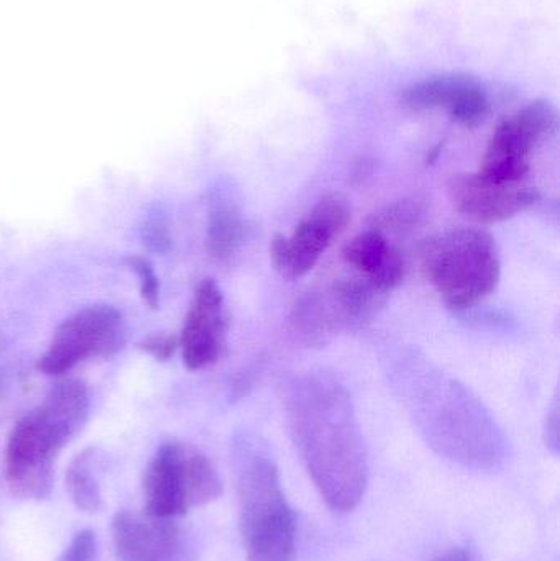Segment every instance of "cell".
I'll return each mask as SVG.
<instances>
[{
  "mask_svg": "<svg viewBox=\"0 0 560 561\" xmlns=\"http://www.w3.org/2000/svg\"><path fill=\"white\" fill-rule=\"evenodd\" d=\"M98 552V540L91 530H81L72 537L58 561H94Z\"/></svg>",
  "mask_w": 560,
  "mask_h": 561,
  "instance_id": "cell-19",
  "label": "cell"
},
{
  "mask_svg": "<svg viewBox=\"0 0 560 561\" xmlns=\"http://www.w3.org/2000/svg\"><path fill=\"white\" fill-rule=\"evenodd\" d=\"M128 266L140 278L141 294H144L145 300L150 306H157L158 297H160V294H158L160 293V283H158L157 275H155L150 263L145 259H140V256H130L128 259Z\"/></svg>",
  "mask_w": 560,
  "mask_h": 561,
  "instance_id": "cell-20",
  "label": "cell"
},
{
  "mask_svg": "<svg viewBox=\"0 0 560 561\" xmlns=\"http://www.w3.org/2000/svg\"><path fill=\"white\" fill-rule=\"evenodd\" d=\"M245 240V220L233 201L219 197L210 207L207 247L210 255L229 260Z\"/></svg>",
  "mask_w": 560,
  "mask_h": 561,
  "instance_id": "cell-15",
  "label": "cell"
},
{
  "mask_svg": "<svg viewBox=\"0 0 560 561\" xmlns=\"http://www.w3.org/2000/svg\"><path fill=\"white\" fill-rule=\"evenodd\" d=\"M144 348L158 359H168L180 348V336L151 335L144 342Z\"/></svg>",
  "mask_w": 560,
  "mask_h": 561,
  "instance_id": "cell-21",
  "label": "cell"
},
{
  "mask_svg": "<svg viewBox=\"0 0 560 561\" xmlns=\"http://www.w3.org/2000/svg\"><path fill=\"white\" fill-rule=\"evenodd\" d=\"M447 194L457 213L479 224L505 222L539 199V191L526 181L496 183L480 171L454 174Z\"/></svg>",
  "mask_w": 560,
  "mask_h": 561,
  "instance_id": "cell-12",
  "label": "cell"
},
{
  "mask_svg": "<svg viewBox=\"0 0 560 561\" xmlns=\"http://www.w3.org/2000/svg\"><path fill=\"white\" fill-rule=\"evenodd\" d=\"M398 255H400V252L387 242L384 233L374 229L358 233L342 249L344 262L361 272L362 276H367V278L377 276Z\"/></svg>",
  "mask_w": 560,
  "mask_h": 561,
  "instance_id": "cell-16",
  "label": "cell"
},
{
  "mask_svg": "<svg viewBox=\"0 0 560 561\" xmlns=\"http://www.w3.org/2000/svg\"><path fill=\"white\" fill-rule=\"evenodd\" d=\"M421 272L446 306L469 309L489 297L502 278L495 239L485 230L450 229L424 240Z\"/></svg>",
  "mask_w": 560,
  "mask_h": 561,
  "instance_id": "cell-5",
  "label": "cell"
},
{
  "mask_svg": "<svg viewBox=\"0 0 560 561\" xmlns=\"http://www.w3.org/2000/svg\"><path fill=\"white\" fill-rule=\"evenodd\" d=\"M352 219L347 197L339 193L322 197L292 237L276 233L270 243V262L273 270L286 280L308 275L318 265L332 240L344 232Z\"/></svg>",
  "mask_w": 560,
  "mask_h": 561,
  "instance_id": "cell-8",
  "label": "cell"
},
{
  "mask_svg": "<svg viewBox=\"0 0 560 561\" xmlns=\"http://www.w3.org/2000/svg\"><path fill=\"white\" fill-rule=\"evenodd\" d=\"M404 101L414 111L444 108L462 125H477L489 114V98L472 79L459 76L427 79L411 88Z\"/></svg>",
  "mask_w": 560,
  "mask_h": 561,
  "instance_id": "cell-14",
  "label": "cell"
},
{
  "mask_svg": "<svg viewBox=\"0 0 560 561\" xmlns=\"http://www.w3.org/2000/svg\"><path fill=\"white\" fill-rule=\"evenodd\" d=\"M89 408L88 386L65 379L16 422L5 448L7 483L15 496L43 500L52 493L56 458L84 427Z\"/></svg>",
  "mask_w": 560,
  "mask_h": 561,
  "instance_id": "cell-3",
  "label": "cell"
},
{
  "mask_svg": "<svg viewBox=\"0 0 560 561\" xmlns=\"http://www.w3.org/2000/svg\"><path fill=\"white\" fill-rule=\"evenodd\" d=\"M398 379L410 382H400V389L427 440L441 454L476 468H493L503 460L505 442L496 422L466 386L414 356L401 363Z\"/></svg>",
  "mask_w": 560,
  "mask_h": 561,
  "instance_id": "cell-2",
  "label": "cell"
},
{
  "mask_svg": "<svg viewBox=\"0 0 560 561\" xmlns=\"http://www.w3.org/2000/svg\"><path fill=\"white\" fill-rule=\"evenodd\" d=\"M434 561H477V557L473 550L459 547V549L449 550V552L444 553V556Z\"/></svg>",
  "mask_w": 560,
  "mask_h": 561,
  "instance_id": "cell-22",
  "label": "cell"
},
{
  "mask_svg": "<svg viewBox=\"0 0 560 561\" xmlns=\"http://www.w3.org/2000/svg\"><path fill=\"white\" fill-rule=\"evenodd\" d=\"M121 320V312L107 304L82 307L55 330L39 369L58 376L92 356L107 355L117 348Z\"/></svg>",
  "mask_w": 560,
  "mask_h": 561,
  "instance_id": "cell-10",
  "label": "cell"
},
{
  "mask_svg": "<svg viewBox=\"0 0 560 561\" xmlns=\"http://www.w3.org/2000/svg\"><path fill=\"white\" fill-rule=\"evenodd\" d=\"M112 542L121 561H196V543L176 519L122 511L112 520Z\"/></svg>",
  "mask_w": 560,
  "mask_h": 561,
  "instance_id": "cell-11",
  "label": "cell"
},
{
  "mask_svg": "<svg viewBox=\"0 0 560 561\" xmlns=\"http://www.w3.org/2000/svg\"><path fill=\"white\" fill-rule=\"evenodd\" d=\"M423 204L420 201L404 199L400 203L388 204L384 209L372 216V229L391 230V232H403L416 227L424 219Z\"/></svg>",
  "mask_w": 560,
  "mask_h": 561,
  "instance_id": "cell-18",
  "label": "cell"
},
{
  "mask_svg": "<svg viewBox=\"0 0 560 561\" xmlns=\"http://www.w3.org/2000/svg\"><path fill=\"white\" fill-rule=\"evenodd\" d=\"M240 529L249 561H295L296 517L272 451L256 435L233 445Z\"/></svg>",
  "mask_w": 560,
  "mask_h": 561,
  "instance_id": "cell-4",
  "label": "cell"
},
{
  "mask_svg": "<svg viewBox=\"0 0 560 561\" xmlns=\"http://www.w3.org/2000/svg\"><path fill=\"white\" fill-rule=\"evenodd\" d=\"M66 488L78 510L84 513H98L101 510V484L95 478L92 458L88 454L79 455L72 461L66 473Z\"/></svg>",
  "mask_w": 560,
  "mask_h": 561,
  "instance_id": "cell-17",
  "label": "cell"
},
{
  "mask_svg": "<svg viewBox=\"0 0 560 561\" xmlns=\"http://www.w3.org/2000/svg\"><path fill=\"white\" fill-rule=\"evenodd\" d=\"M558 131V112L549 102H533L499 125L482 160L483 176L496 183H522L533 151Z\"/></svg>",
  "mask_w": 560,
  "mask_h": 561,
  "instance_id": "cell-9",
  "label": "cell"
},
{
  "mask_svg": "<svg viewBox=\"0 0 560 561\" xmlns=\"http://www.w3.org/2000/svg\"><path fill=\"white\" fill-rule=\"evenodd\" d=\"M227 327L222 290L214 279L201 280L180 336L184 365L193 371L214 365L226 350Z\"/></svg>",
  "mask_w": 560,
  "mask_h": 561,
  "instance_id": "cell-13",
  "label": "cell"
},
{
  "mask_svg": "<svg viewBox=\"0 0 560 561\" xmlns=\"http://www.w3.org/2000/svg\"><path fill=\"white\" fill-rule=\"evenodd\" d=\"M222 494L213 461L183 442L158 448L144 477L145 511L158 519H178Z\"/></svg>",
  "mask_w": 560,
  "mask_h": 561,
  "instance_id": "cell-6",
  "label": "cell"
},
{
  "mask_svg": "<svg viewBox=\"0 0 560 561\" xmlns=\"http://www.w3.org/2000/svg\"><path fill=\"white\" fill-rule=\"evenodd\" d=\"M283 405L322 500L334 513H351L367 491L368 455L347 389L328 373H302L283 385Z\"/></svg>",
  "mask_w": 560,
  "mask_h": 561,
  "instance_id": "cell-1",
  "label": "cell"
},
{
  "mask_svg": "<svg viewBox=\"0 0 560 561\" xmlns=\"http://www.w3.org/2000/svg\"><path fill=\"white\" fill-rule=\"evenodd\" d=\"M387 297L365 276L335 280L296 302L292 312L293 335L306 346L328 345L339 333L370 322Z\"/></svg>",
  "mask_w": 560,
  "mask_h": 561,
  "instance_id": "cell-7",
  "label": "cell"
}]
</instances>
